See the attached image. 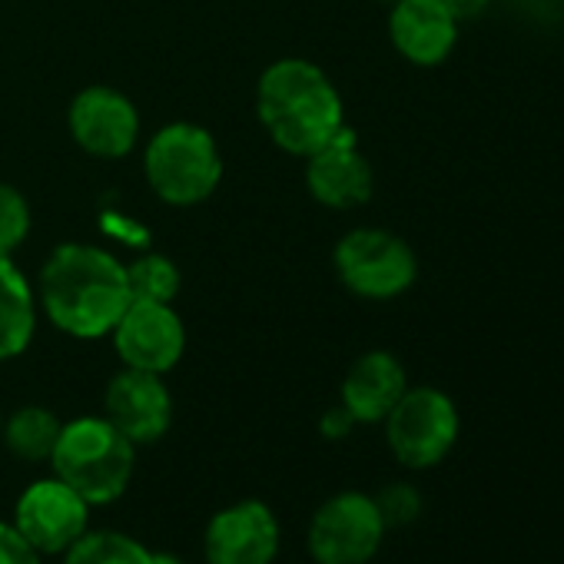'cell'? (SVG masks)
Returning <instances> with one entry per match:
<instances>
[{"label": "cell", "instance_id": "5b68a950", "mask_svg": "<svg viewBox=\"0 0 564 564\" xmlns=\"http://www.w3.org/2000/svg\"><path fill=\"white\" fill-rule=\"evenodd\" d=\"M333 265L343 286L369 303H389L409 293L419 279L415 249L379 226H359L346 232L333 252Z\"/></svg>", "mask_w": 564, "mask_h": 564}, {"label": "cell", "instance_id": "ffe728a7", "mask_svg": "<svg viewBox=\"0 0 564 564\" xmlns=\"http://www.w3.org/2000/svg\"><path fill=\"white\" fill-rule=\"evenodd\" d=\"M31 232V203L11 183H0V256H14Z\"/></svg>", "mask_w": 564, "mask_h": 564}, {"label": "cell", "instance_id": "603a6c76", "mask_svg": "<svg viewBox=\"0 0 564 564\" xmlns=\"http://www.w3.org/2000/svg\"><path fill=\"white\" fill-rule=\"evenodd\" d=\"M356 429V419L343 409V405H336V409H329L326 415H323V422H319V432L326 435V438H333V442H339V438H346L349 432Z\"/></svg>", "mask_w": 564, "mask_h": 564}, {"label": "cell", "instance_id": "8992f818", "mask_svg": "<svg viewBox=\"0 0 564 564\" xmlns=\"http://www.w3.org/2000/svg\"><path fill=\"white\" fill-rule=\"evenodd\" d=\"M386 442L399 465L405 468H432L438 465L458 442V409L455 402L432 386L405 389L395 409L386 415Z\"/></svg>", "mask_w": 564, "mask_h": 564}, {"label": "cell", "instance_id": "ba28073f", "mask_svg": "<svg viewBox=\"0 0 564 564\" xmlns=\"http://www.w3.org/2000/svg\"><path fill=\"white\" fill-rule=\"evenodd\" d=\"M90 505L57 475L28 485L14 505V528L41 557H64L90 531Z\"/></svg>", "mask_w": 564, "mask_h": 564}, {"label": "cell", "instance_id": "5bb4252c", "mask_svg": "<svg viewBox=\"0 0 564 564\" xmlns=\"http://www.w3.org/2000/svg\"><path fill=\"white\" fill-rule=\"evenodd\" d=\"M405 389H409L405 366L392 352L372 349L349 366L339 389V405L356 419V425H376L386 422V415L395 409Z\"/></svg>", "mask_w": 564, "mask_h": 564}, {"label": "cell", "instance_id": "4fadbf2b", "mask_svg": "<svg viewBox=\"0 0 564 564\" xmlns=\"http://www.w3.org/2000/svg\"><path fill=\"white\" fill-rule=\"evenodd\" d=\"M306 186L310 196L329 209H359L372 199L376 173L349 127L306 156Z\"/></svg>", "mask_w": 564, "mask_h": 564}, {"label": "cell", "instance_id": "3957f363", "mask_svg": "<svg viewBox=\"0 0 564 564\" xmlns=\"http://www.w3.org/2000/svg\"><path fill=\"white\" fill-rule=\"evenodd\" d=\"M54 475L70 485L90 508L113 505L127 495L137 471V445L104 415L64 422L51 455Z\"/></svg>", "mask_w": 564, "mask_h": 564}, {"label": "cell", "instance_id": "9c48e42d", "mask_svg": "<svg viewBox=\"0 0 564 564\" xmlns=\"http://www.w3.org/2000/svg\"><path fill=\"white\" fill-rule=\"evenodd\" d=\"M282 547L275 511L259 498L219 508L203 531L206 564H272Z\"/></svg>", "mask_w": 564, "mask_h": 564}, {"label": "cell", "instance_id": "2e32d148", "mask_svg": "<svg viewBox=\"0 0 564 564\" xmlns=\"http://www.w3.org/2000/svg\"><path fill=\"white\" fill-rule=\"evenodd\" d=\"M37 329V306L31 282L11 256H0V362L28 352Z\"/></svg>", "mask_w": 564, "mask_h": 564}, {"label": "cell", "instance_id": "e0dca14e", "mask_svg": "<svg viewBox=\"0 0 564 564\" xmlns=\"http://www.w3.org/2000/svg\"><path fill=\"white\" fill-rule=\"evenodd\" d=\"M61 415L51 412L47 405H21L18 412L8 415V422H0V432H4V445L14 458L41 465L51 462L57 438H61Z\"/></svg>", "mask_w": 564, "mask_h": 564}, {"label": "cell", "instance_id": "6da1fadb", "mask_svg": "<svg viewBox=\"0 0 564 564\" xmlns=\"http://www.w3.org/2000/svg\"><path fill=\"white\" fill-rule=\"evenodd\" d=\"M47 319L74 339H104L130 306L127 265L100 246L64 242L41 269Z\"/></svg>", "mask_w": 564, "mask_h": 564}, {"label": "cell", "instance_id": "8fae6325", "mask_svg": "<svg viewBox=\"0 0 564 564\" xmlns=\"http://www.w3.org/2000/svg\"><path fill=\"white\" fill-rule=\"evenodd\" d=\"M67 127L74 143L97 160H120L137 147L140 113L133 100L113 87H87L74 97Z\"/></svg>", "mask_w": 564, "mask_h": 564}, {"label": "cell", "instance_id": "44dd1931", "mask_svg": "<svg viewBox=\"0 0 564 564\" xmlns=\"http://www.w3.org/2000/svg\"><path fill=\"white\" fill-rule=\"evenodd\" d=\"M376 508L386 521V531L392 528H409L422 514V495L409 481H392L376 495Z\"/></svg>", "mask_w": 564, "mask_h": 564}, {"label": "cell", "instance_id": "7a4b0ae2", "mask_svg": "<svg viewBox=\"0 0 564 564\" xmlns=\"http://www.w3.org/2000/svg\"><path fill=\"white\" fill-rule=\"evenodd\" d=\"M256 113L269 140L293 156H310L326 147L343 127V97L323 67L286 57L262 70L256 87Z\"/></svg>", "mask_w": 564, "mask_h": 564}, {"label": "cell", "instance_id": "cb8c5ba5", "mask_svg": "<svg viewBox=\"0 0 564 564\" xmlns=\"http://www.w3.org/2000/svg\"><path fill=\"white\" fill-rule=\"evenodd\" d=\"M432 4L442 8L445 14H452L462 24V21H475L491 4V0H432Z\"/></svg>", "mask_w": 564, "mask_h": 564}, {"label": "cell", "instance_id": "484cf974", "mask_svg": "<svg viewBox=\"0 0 564 564\" xmlns=\"http://www.w3.org/2000/svg\"><path fill=\"white\" fill-rule=\"evenodd\" d=\"M382 4H395V0H382Z\"/></svg>", "mask_w": 564, "mask_h": 564}, {"label": "cell", "instance_id": "7c38bea8", "mask_svg": "<svg viewBox=\"0 0 564 564\" xmlns=\"http://www.w3.org/2000/svg\"><path fill=\"white\" fill-rule=\"evenodd\" d=\"M104 419L117 425L137 448L160 442L173 425V395L163 376L127 369L107 382Z\"/></svg>", "mask_w": 564, "mask_h": 564}, {"label": "cell", "instance_id": "ac0fdd59", "mask_svg": "<svg viewBox=\"0 0 564 564\" xmlns=\"http://www.w3.org/2000/svg\"><path fill=\"white\" fill-rule=\"evenodd\" d=\"M64 564H156V551L123 531H87L64 554Z\"/></svg>", "mask_w": 564, "mask_h": 564}, {"label": "cell", "instance_id": "d4e9b609", "mask_svg": "<svg viewBox=\"0 0 564 564\" xmlns=\"http://www.w3.org/2000/svg\"><path fill=\"white\" fill-rule=\"evenodd\" d=\"M156 564H189V561H183L176 554H156Z\"/></svg>", "mask_w": 564, "mask_h": 564}, {"label": "cell", "instance_id": "9a60e30c", "mask_svg": "<svg viewBox=\"0 0 564 564\" xmlns=\"http://www.w3.org/2000/svg\"><path fill=\"white\" fill-rule=\"evenodd\" d=\"M392 47L415 67H438L458 44V21L432 0H395L389 14Z\"/></svg>", "mask_w": 564, "mask_h": 564}, {"label": "cell", "instance_id": "d6986e66", "mask_svg": "<svg viewBox=\"0 0 564 564\" xmlns=\"http://www.w3.org/2000/svg\"><path fill=\"white\" fill-rule=\"evenodd\" d=\"M127 286H130V300L173 306V300L180 293V269L170 256L150 252L127 265Z\"/></svg>", "mask_w": 564, "mask_h": 564}, {"label": "cell", "instance_id": "4316f807", "mask_svg": "<svg viewBox=\"0 0 564 564\" xmlns=\"http://www.w3.org/2000/svg\"><path fill=\"white\" fill-rule=\"evenodd\" d=\"M0 422H4V415H0Z\"/></svg>", "mask_w": 564, "mask_h": 564}, {"label": "cell", "instance_id": "277c9868", "mask_svg": "<svg viewBox=\"0 0 564 564\" xmlns=\"http://www.w3.org/2000/svg\"><path fill=\"white\" fill-rule=\"evenodd\" d=\"M150 189L170 206H196L209 199L223 180V156L209 130L196 123H170L156 130L143 150Z\"/></svg>", "mask_w": 564, "mask_h": 564}, {"label": "cell", "instance_id": "52a82bcc", "mask_svg": "<svg viewBox=\"0 0 564 564\" xmlns=\"http://www.w3.org/2000/svg\"><path fill=\"white\" fill-rule=\"evenodd\" d=\"M382 538L386 521L376 498L366 491H339L313 511L306 547L316 564H369Z\"/></svg>", "mask_w": 564, "mask_h": 564}, {"label": "cell", "instance_id": "30bf717a", "mask_svg": "<svg viewBox=\"0 0 564 564\" xmlns=\"http://www.w3.org/2000/svg\"><path fill=\"white\" fill-rule=\"evenodd\" d=\"M113 346L127 369L166 376L186 352V329L170 303L130 300L113 326Z\"/></svg>", "mask_w": 564, "mask_h": 564}, {"label": "cell", "instance_id": "7402d4cb", "mask_svg": "<svg viewBox=\"0 0 564 564\" xmlns=\"http://www.w3.org/2000/svg\"><path fill=\"white\" fill-rule=\"evenodd\" d=\"M0 564H44V557L24 541V534L11 521H0Z\"/></svg>", "mask_w": 564, "mask_h": 564}]
</instances>
